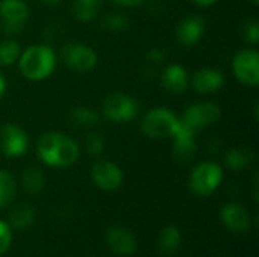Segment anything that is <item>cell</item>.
Wrapping results in <instances>:
<instances>
[{
	"label": "cell",
	"instance_id": "obj_32",
	"mask_svg": "<svg viewBox=\"0 0 259 257\" xmlns=\"http://www.w3.org/2000/svg\"><path fill=\"white\" fill-rule=\"evenodd\" d=\"M6 88H8V80H6L5 74L0 71V100L3 98V95L6 92Z\"/></svg>",
	"mask_w": 259,
	"mask_h": 257
},
{
	"label": "cell",
	"instance_id": "obj_17",
	"mask_svg": "<svg viewBox=\"0 0 259 257\" xmlns=\"http://www.w3.org/2000/svg\"><path fill=\"white\" fill-rule=\"evenodd\" d=\"M161 86L170 94H182L190 86V76L181 64H168L161 73Z\"/></svg>",
	"mask_w": 259,
	"mask_h": 257
},
{
	"label": "cell",
	"instance_id": "obj_24",
	"mask_svg": "<svg viewBox=\"0 0 259 257\" xmlns=\"http://www.w3.org/2000/svg\"><path fill=\"white\" fill-rule=\"evenodd\" d=\"M17 194V180L8 170H0V209L9 206Z\"/></svg>",
	"mask_w": 259,
	"mask_h": 257
},
{
	"label": "cell",
	"instance_id": "obj_3",
	"mask_svg": "<svg viewBox=\"0 0 259 257\" xmlns=\"http://www.w3.org/2000/svg\"><path fill=\"white\" fill-rule=\"evenodd\" d=\"M179 124V117L170 108L156 106L141 118V132L150 139H165L176 133Z\"/></svg>",
	"mask_w": 259,
	"mask_h": 257
},
{
	"label": "cell",
	"instance_id": "obj_27",
	"mask_svg": "<svg viewBox=\"0 0 259 257\" xmlns=\"http://www.w3.org/2000/svg\"><path fill=\"white\" fill-rule=\"evenodd\" d=\"M102 27L109 32H123L129 27V18L121 12H111L102 20Z\"/></svg>",
	"mask_w": 259,
	"mask_h": 257
},
{
	"label": "cell",
	"instance_id": "obj_25",
	"mask_svg": "<svg viewBox=\"0 0 259 257\" xmlns=\"http://www.w3.org/2000/svg\"><path fill=\"white\" fill-rule=\"evenodd\" d=\"M21 45L17 39L6 38L0 41V67H11L17 64L21 55Z\"/></svg>",
	"mask_w": 259,
	"mask_h": 257
},
{
	"label": "cell",
	"instance_id": "obj_23",
	"mask_svg": "<svg viewBox=\"0 0 259 257\" xmlns=\"http://www.w3.org/2000/svg\"><path fill=\"white\" fill-rule=\"evenodd\" d=\"M35 221V209L27 204V203H20L17 206L12 208V211L9 212V226L11 229H17V230H24L27 227H30Z\"/></svg>",
	"mask_w": 259,
	"mask_h": 257
},
{
	"label": "cell",
	"instance_id": "obj_12",
	"mask_svg": "<svg viewBox=\"0 0 259 257\" xmlns=\"http://www.w3.org/2000/svg\"><path fill=\"white\" fill-rule=\"evenodd\" d=\"M171 141H173L171 156H173V161L176 164L188 165L196 159V156L199 153V147L196 142V133L194 132L188 130L187 127L179 124L176 133L171 136Z\"/></svg>",
	"mask_w": 259,
	"mask_h": 257
},
{
	"label": "cell",
	"instance_id": "obj_20",
	"mask_svg": "<svg viewBox=\"0 0 259 257\" xmlns=\"http://www.w3.org/2000/svg\"><path fill=\"white\" fill-rule=\"evenodd\" d=\"M21 186L27 194L36 195L46 186V174L36 165H29L21 173Z\"/></svg>",
	"mask_w": 259,
	"mask_h": 257
},
{
	"label": "cell",
	"instance_id": "obj_18",
	"mask_svg": "<svg viewBox=\"0 0 259 257\" xmlns=\"http://www.w3.org/2000/svg\"><path fill=\"white\" fill-rule=\"evenodd\" d=\"M256 159L250 147H232L225 153V167L231 171H244L253 165Z\"/></svg>",
	"mask_w": 259,
	"mask_h": 257
},
{
	"label": "cell",
	"instance_id": "obj_29",
	"mask_svg": "<svg viewBox=\"0 0 259 257\" xmlns=\"http://www.w3.org/2000/svg\"><path fill=\"white\" fill-rule=\"evenodd\" d=\"M12 244V229L11 226L0 220V256L5 254Z\"/></svg>",
	"mask_w": 259,
	"mask_h": 257
},
{
	"label": "cell",
	"instance_id": "obj_2",
	"mask_svg": "<svg viewBox=\"0 0 259 257\" xmlns=\"http://www.w3.org/2000/svg\"><path fill=\"white\" fill-rule=\"evenodd\" d=\"M20 74L32 82L49 79L58 65V55L50 44L38 42L21 50L17 61Z\"/></svg>",
	"mask_w": 259,
	"mask_h": 257
},
{
	"label": "cell",
	"instance_id": "obj_35",
	"mask_svg": "<svg viewBox=\"0 0 259 257\" xmlns=\"http://www.w3.org/2000/svg\"><path fill=\"white\" fill-rule=\"evenodd\" d=\"M247 2H249L250 5H253V6H258L259 5V0H247Z\"/></svg>",
	"mask_w": 259,
	"mask_h": 257
},
{
	"label": "cell",
	"instance_id": "obj_19",
	"mask_svg": "<svg viewBox=\"0 0 259 257\" xmlns=\"http://www.w3.org/2000/svg\"><path fill=\"white\" fill-rule=\"evenodd\" d=\"M100 112L90 106H76L68 114L70 124L79 129H94L100 123Z\"/></svg>",
	"mask_w": 259,
	"mask_h": 257
},
{
	"label": "cell",
	"instance_id": "obj_15",
	"mask_svg": "<svg viewBox=\"0 0 259 257\" xmlns=\"http://www.w3.org/2000/svg\"><path fill=\"white\" fill-rule=\"evenodd\" d=\"M225 82H226L225 74L214 67H203L197 70L190 79V85L193 86V89L202 95H208L220 91L225 86Z\"/></svg>",
	"mask_w": 259,
	"mask_h": 257
},
{
	"label": "cell",
	"instance_id": "obj_13",
	"mask_svg": "<svg viewBox=\"0 0 259 257\" xmlns=\"http://www.w3.org/2000/svg\"><path fill=\"white\" fill-rule=\"evenodd\" d=\"M220 221L229 232L237 235L247 233L252 227V217L247 208L237 201H229L220 209Z\"/></svg>",
	"mask_w": 259,
	"mask_h": 257
},
{
	"label": "cell",
	"instance_id": "obj_34",
	"mask_svg": "<svg viewBox=\"0 0 259 257\" xmlns=\"http://www.w3.org/2000/svg\"><path fill=\"white\" fill-rule=\"evenodd\" d=\"M38 2H41V3L46 5V6H55V5H58L61 0H38Z\"/></svg>",
	"mask_w": 259,
	"mask_h": 257
},
{
	"label": "cell",
	"instance_id": "obj_11",
	"mask_svg": "<svg viewBox=\"0 0 259 257\" xmlns=\"http://www.w3.org/2000/svg\"><path fill=\"white\" fill-rule=\"evenodd\" d=\"M90 174H91L93 183L99 189L106 191V192L117 191L123 185V180H124V174L121 168L115 162L108 161V159H97L93 164Z\"/></svg>",
	"mask_w": 259,
	"mask_h": 257
},
{
	"label": "cell",
	"instance_id": "obj_31",
	"mask_svg": "<svg viewBox=\"0 0 259 257\" xmlns=\"http://www.w3.org/2000/svg\"><path fill=\"white\" fill-rule=\"evenodd\" d=\"M147 56H149V59H150L152 62H155V64H159V62H162V61H164V53H162L159 48H153V50H150Z\"/></svg>",
	"mask_w": 259,
	"mask_h": 257
},
{
	"label": "cell",
	"instance_id": "obj_4",
	"mask_svg": "<svg viewBox=\"0 0 259 257\" xmlns=\"http://www.w3.org/2000/svg\"><path fill=\"white\" fill-rule=\"evenodd\" d=\"M223 182V167L214 161L199 162L190 173L188 186L199 197L212 195Z\"/></svg>",
	"mask_w": 259,
	"mask_h": 257
},
{
	"label": "cell",
	"instance_id": "obj_8",
	"mask_svg": "<svg viewBox=\"0 0 259 257\" xmlns=\"http://www.w3.org/2000/svg\"><path fill=\"white\" fill-rule=\"evenodd\" d=\"M232 74L244 86L249 88L258 86L259 53L255 47H246L235 53L232 59Z\"/></svg>",
	"mask_w": 259,
	"mask_h": 257
},
{
	"label": "cell",
	"instance_id": "obj_16",
	"mask_svg": "<svg viewBox=\"0 0 259 257\" xmlns=\"http://www.w3.org/2000/svg\"><path fill=\"white\" fill-rule=\"evenodd\" d=\"M106 244L111 248V251L118 256H132L137 251L135 235L121 226H112L108 229Z\"/></svg>",
	"mask_w": 259,
	"mask_h": 257
},
{
	"label": "cell",
	"instance_id": "obj_21",
	"mask_svg": "<svg viewBox=\"0 0 259 257\" xmlns=\"http://www.w3.org/2000/svg\"><path fill=\"white\" fill-rule=\"evenodd\" d=\"M102 6L103 0H73L71 14L76 20L82 23H90L94 18H97Z\"/></svg>",
	"mask_w": 259,
	"mask_h": 257
},
{
	"label": "cell",
	"instance_id": "obj_30",
	"mask_svg": "<svg viewBox=\"0 0 259 257\" xmlns=\"http://www.w3.org/2000/svg\"><path fill=\"white\" fill-rule=\"evenodd\" d=\"M115 6H120V8H135V6H140L143 5L146 0H111Z\"/></svg>",
	"mask_w": 259,
	"mask_h": 257
},
{
	"label": "cell",
	"instance_id": "obj_10",
	"mask_svg": "<svg viewBox=\"0 0 259 257\" xmlns=\"http://www.w3.org/2000/svg\"><path fill=\"white\" fill-rule=\"evenodd\" d=\"M29 150V135L15 123L0 126V151L9 159L21 158Z\"/></svg>",
	"mask_w": 259,
	"mask_h": 257
},
{
	"label": "cell",
	"instance_id": "obj_33",
	"mask_svg": "<svg viewBox=\"0 0 259 257\" xmlns=\"http://www.w3.org/2000/svg\"><path fill=\"white\" fill-rule=\"evenodd\" d=\"M193 2L200 8H209V6H214L219 0H193Z\"/></svg>",
	"mask_w": 259,
	"mask_h": 257
},
{
	"label": "cell",
	"instance_id": "obj_7",
	"mask_svg": "<svg viewBox=\"0 0 259 257\" xmlns=\"http://www.w3.org/2000/svg\"><path fill=\"white\" fill-rule=\"evenodd\" d=\"M59 59L76 73H90L97 65L96 50L83 42H67L59 50Z\"/></svg>",
	"mask_w": 259,
	"mask_h": 257
},
{
	"label": "cell",
	"instance_id": "obj_6",
	"mask_svg": "<svg viewBox=\"0 0 259 257\" xmlns=\"http://www.w3.org/2000/svg\"><path fill=\"white\" fill-rule=\"evenodd\" d=\"M220 117H222V108L214 101L203 100V101H196L188 108H185L179 120L184 127H187L188 130L197 135V132L214 126L220 120Z\"/></svg>",
	"mask_w": 259,
	"mask_h": 257
},
{
	"label": "cell",
	"instance_id": "obj_26",
	"mask_svg": "<svg viewBox=\"0 0 259 257\" xmlns=\"http://www.w3.org/2000/svg\"><path fill=\"white\" fill-rule=\"evenodd\" d=\"M106 147V141L102 132L99 130H93L90 129V132L87 133L85 139H83V150L88 156L91 158H100L105 151Z\"/></svg>",
	"mask_w": 259,
	"mask_h": 257
},
{
	"label": "cell",
	"instance_id": "obj_14",
	"mask_svg": "<svg viewBox=\"0 0 259 257\" xmlns=\"http://www.w3.org/2000/svg\"><path fill=\"white\" fill-rule=\"evenodd\" d=\"M206 30V21L200 15H187L176 26V38L184 47H193L200 42Z\"/></svg>",
	"mask_w": 259,
	"mask_h": 257
},
{
	"label": "cell",
	"instance_id": "obj_22",
	"mask_svg": "<svg viewBox=\"0 0 259 257\" xmlns=\"http://www.w3.org/2000/svg\"><path fill=\"white\" fill-rule=\"evenodd\" d=\"M182 245V233L176 226H165L158 236V248L164 254H175Z\"/></svg>",
	"mask_w": 259,
	"mask_h": 257
},
{
	"label": "cell",
	"instance_id": "obj_28",
	"mask_svg": "<svg viewBox=\"0 0 259 257\" xmlns=\"http://www.w3.org/2000/svg\"><path fill=\"white\" fill-rule=\"evenodd\" d=\"M241 35L244 38V41L247 44H250L252 47H255L259 42V21L258 18L252 17L249 18L241 29Z\"/></svg>",
	"mask_w": 259,
	"mask_h": 257
},
{
	"label": "cell",
	"instance_id": "obj_1",
	"mask_svg": "<svg viewBox=\"0 0 259 257\" xmlns=\"http://www.w3.org/2000/svg\"><path fill=\"white\" fill-rule=\"evenodd\" d=\"M38 159L53 168H68L79 161L80 145L59 130H47L36 141Z\"/></svg>",
	"mask_w": 259,
	"mask_h": 257
},
{
	"label": "cell",
	"instance_id": "obj_9",
	"mask_svg": "<svg viewBox=\"0 0 259 257\" xmlns=\"http://www.w3.org/2000/svg\"><path fill=\"white\" fill-rule=\"evenodd\" d=\"M30 15L24 0H0V30L9 36L20 33Z\"/></svg>",
	"mask_w": 259,
	"mask_h": 257
},
{
	"label": "cell",
	"instance_id": "obj_5",
	"mask_svg": "<svg viewBox=\"0 0 259 257\" xmlns=\"http://www.w3.org/2000/svg\"><path fill=\"white\" fill-rule=\"evenodd\" d=\"M140 114V103L129 94L111 92L102 103V114L108 121L124 124L134 121Z\"/></svg>",
	"mask_w": 259,
	"mask_h": 257
}]
</instances>
